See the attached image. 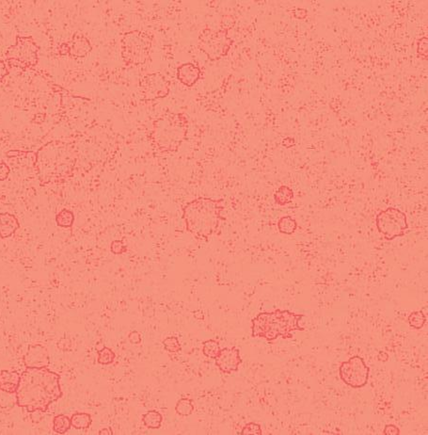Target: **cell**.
Segmentation results:
<instances>
[{"mask_svg": "<svg viewBox=\"0 0 428 435\" xmlns=\"http://www.w3.org/2000/svg\"><path fill=\"white\" fill-rule=\"evenodd\" d=\"M16 405L28 413H46L50 404L62 397L60 375L48 368H26L15 392Z\"/></svg>", "mask_w": 428, "mask_h": 435, "instance_id": "6da1fadb", "label": "cell"}, {"mask_svg": "<svg viewBox=\"0 0 428 435\" xmlns=\"http://www.w3.org/2000/svg\"><path fill=\"white\" fill-rule=\"evenodd\" d=\"M223 202L222 199L199 197L184 204L182 217L186 231L203 241H208L211 237L218 234L226 220L222 216Z\"/></svg>", "mask_w": 428, "mask_h": 435, "instance_id": "7a4b0ae2", "label": "cell"}, {"mask_svg": "<svg viewBox=\"0 0 428 435\" xmlns=\"http://www.w3.org/2000/svg\"><path fill=\"white\" fill-rule=\"evenodd\" d=\"M189 120L183 112H165L154 119L149 132V139L158 151L173 154L187 138Z\"/></svg>", "mask_w": 428, "mask_h": 435, "instance_id": "3957f363", "label": "cell"}, {"mask_svg": "<svg viewBox=\"0 0 428 435\" xmlns=\"http://www.w3.org/2000/svg\"><path fill=\"white\" fill-rule=\"evenodd\" d=\"M303 317L304 315L289 310L262 312L251 320V336L252 338H263L268 342H273L280 337L291 339L294 333L305 331L299 323Z\"/></svg>", "mask_w": 428, "mask_h": 435, "instance_id": "277c9868", "label": "cell"}, {"mask_svg": "<svg viewBox=\"0 0 428 435\" xmlns=\"http://www.w3.org/2000/svg\"><path fill=\"white\" fill-rule=\"evenodd\" d=\"M153 36L147 31L133 29L121 38V57L128 68L144 65L150 59Z\"/></svg>", "mask_w": 428, "mask_h": 435, "instance_id": "5b68a950", "label": "cell"}, {"mask_svg": "<svg viewBox=\"0 0 428 435\" xmlns=\"http://www.w3.org/2000/svg\"><path fill=\"white\" fill-rule=\"evenodd\" d=\"M232 44L234 40L225 28L215 30L211 27H204L198 37L199 49L213 61L226 57Z\"/></svg>", "mask_w": 428, "mask_h": 435, "instance_id": "8992f818", "label": "cell"}, {"mask_svg": "<svg viewBox=\"0 0 428 435\" xmlns=\"http://www.w3.org/2000/svg\"><path fill=\"white\" fill-rule=\"evenodd\" d=\"M40 47L31 36H16L15 44L10 46L5 57L8 65L28 69L39 62Z\"/></svg>", "mask_w": 428, "mask_h": 435, "instance_id": "52a82bcc", "label": "cell"}, {"mask_svg": "<svg viewBox=\"0 0 428 435\" xmlns=\"http://www.w3.org/2000/svg\"><path fill=\"white\" fill-rule=\"evenodd\" d=\"M375 225L378 233L388 241L403 237L409 227L406 213L392 206L376 215Z\"/></svg>", "mask_w": 428, "mask_h": 435, "instance_id": "ba28073f", "label": "cell"}, {"mask_svg": "<svg viewBox=\"0 0 428 435\" xmlns=\"http://www.w3.org/2000/svg\"><path fill=\"white\" fill-rule=\"evenodd\" d=\"M370 369L360 356H353L341 364L339 376L342 382L352 388L364 387L369 380Z\"/></svg>", "mask_w": 428, "mask_h": 435, "instance_id": "9c48e42d", "label": "cell"}, {"mask_svg": "<svg viewBox=\"0 0 428 435\" xmlns=\"http://www.w3.org/2000/svg\"><path fill=\"white\" fill-rule=\"evenodd\" d=\"M139 92L144 101H155L164 99L171 92V82L162 72L145 74L139 79Z\"/></svg>", "mask_w": 428, "mask_h": 435, "instance_id": "30bf717a", "label": "cell"}, {"mask_svg": "<svg viewBox=\"0 0 428 435\" xmlns=\"http://www.w3.org/2000/svg\"><path fill=\"white\" fill-rule=\"evenodd\" d=\"M215 361L216 366L224 374H231L236 372L243 362L240 356V350L236 347L220 349V352Z\"/></svg>", "mask_w": 428, "mask_h": 435, "instance_id": "8fae6325", "label": "cell"}, {"mask_svg": "<svg viewBox=\"0 0 428 435\" xmlns=\"http://www.w3.org/2000/svg\"><path fill=\"white\" fill-rule=\"evenodd\" d=\"M23 362L26 368L43 369L48 368L50 365V355L46 346L42 344L29 345L26 354L23 357Z\"/></svg>", "mask_w": 428, "mask_h": 435, "instance_id": "7c38bea8", "label": "cell"}, {"mask_svg": "<svg viewBox=\"0 0 428 435\" xmlns=\"http://www.w3.org/2000/svg\"><path fill=\"white\" fill-rule=\"evenodd\" d=\"M65 44L67 55L73 59L85 58L87 55L92 52V46L90 40L81 31L73 33L71 40Z\"/></svg>", "mask_w": 428, "mask_h": 435, "instance_id": "4fadbf2b", "label": "cell"}, {"mask_svg": "<svg viewBox=\"0 0 428 435\" xmlns=\"http://www.w3.org/2000/svg\"><path fill=\"white\" fill-rule=\"evenodd\" d=\"M176 77L183 85L191 88L196 85L198 81L202 78V70L197 64L193 62H186L178 66Z\"/></svg>", "mask_w": 428, "mask_h": 435, "instance_id": "5bb4252c", "label": "cell"}, {"mask_svg": "<svg viewBox=\"0 0 428 435\" xmlns=\"http://www.w3.org/2000/svg\"><path fill=\"white\" fill-rule=\"evenodd\" d=\"M20 228L18 219L11 213H0V237H11Z\"/></svg>", "mask_w": 428, "mask_h": 435, "instance_id": "9a60e30c", "label": "cell"}, {"mask_svg": "<svg viewBox=\"0 0 428 435\" xmlns=\"http://www.w3.org/2000/svg\"><path fill=\"white\" fill-rule=\"evenodd\" d=\"M19 374L17 371L1 370L0 371V389L9 393H15L20 382Z\"/></svg>", "mask_w": 428, "mask_h": 435, "instance_id": "2e32d148", "label": "cell"}, {"mask_svg": "<svg viewBox=\"0 0 428 435\" xmlns=\"http://www.w3.org/2000/svg\"><path fill=\"white\" fill-rule=\"evenodd\" d=\"M295 198V192L288 186H281L274 193V201L278 205L284 206L293 202Z\"/></svg>", "mask_w": 428, "mask_h": 435, "instance_id": "e0dca14e", "label": "cell"}, {"mask_svg": "<svg viewBox=\"0 0 428 435\" xmlns=\"http://www.w3.org/2000/svg\"><path fill=\"white\" fill-rule=\"evenodd\" d=\"M277 227L283 235H293L297 229V222L296 219L291 216H283L279 219L277 223Z\"/></svg>", "mask_w": 428, "mask_h": 435, "instance_id": "ac0fdd59", "label": "cell"}, {"mask_svg": "<svg viewBox=\"0 0 428 435\" xmlns=\"http://www.w3.org/2000/svg\"><path fill=\"white\" fill-rule=\"evenodd\" d=\"M142 422L146 428L150 429H158L162 425L163 416L158 411L151 410L142 415Z\"/></svg>", "mask_w": 428, "mask_h": 435, "instance_id": "d6986e66", "label": "cell"}, {"mask_svg": "<svg viewBox=\"0 0 428 435\" xmlns=\"http://www.w3.org/2000/svg\"><path fill=\"white\" fill-rule=\"evenodd\" d=\"M70 419L72 428L76 429H87L92 426V415L87 413H74Z\"/></svg>", "mask_w": 428, "mask_h": 435, "instance_id": "ffe728a7", "label": "cell"}, {"mask_svg": "<svg viewBox=\"0 0 428 435\" xmlns=\"http://www.w3.org/2000/svg\"><path fill=\"white\" fill-rule=\"evenodd\" d=\"M71 428V419L68 415L59 414L53 418V430L56 433L65 434Z\"/></svg>", "mask_w": 428, "mask_h": 435, "instance_id": "44dd1931", "label": "cell"}, {"mask_svg": "<svg viewBox=\"0 0 428 435\" xmlns=\"http://www.w3.org/2000/svg\"><path fill=\"white\" fill-rule=\"evenodd\" d=\"M74 223V215L69 209H62L56 215V224L61 228H71Z\"/></svg>", "mask_w": 428, "mask_h": 435, "instance_id": "7402d4cb", "label": "cell"}, {"mask_svg": "<svg viewBox=\"0 0 428 435\" xmlns=\"http://www.w3.org/2000/svg\"><path fill=\"white\" fill-rule=\"evenodd\" d=\"M194 404L193 400L189 397H183L178 401L175 405V412L176 414L181 416H188L192 415L194 412Z\"/></svg>", "mask_w": 428, "mask_h": 435, "instance_id": "603a6c76", "label": "cell"}, {"mask_svg": "<svg viewBox=\"0 0 428 435\" xmlns=\"http://www.w3.org/2000/svg\"><path fill=\"white\" fill-rule=\"evenodd\" d=\"M220 344L215 339L206 340L203 344V353L210 359H216L220 352Z\"/></svg>", "mask_w": 428, "mask_h": 435, "instance_id": "cb8c5ba5", "label": "cell"}, {"mask_svg": "<svg viewBox=\"0 0 428 435\" xmlns=\"http://www.w3.org/2000/svg\"><path fill=\"white\" fill-rule=\"evenodd\" d=\"M408 325L416 330H421L426 322V316L422 311H413L408 317Z\"/></svg>", "mask_w": 428, "mask_h": 435, "instance_id": "d4e9b609", "label": "cell"}, {"mask_svg": "<svg viewBox=\"0 0 428 435\" xmlns=\"http://www.w3.org/2000/svg\"><path fill=\"white\" fill-rule=\"evenodd\" d=\"M116 354L110 348L104 347L103 349H100L97 356V362L102 366H108L111 365L115 361Z\"/></svg>", "mask_w": 428, "mask_h": 435, "instance_id": "484cf974", "label": "cell"}, {"mask_svg": "<svg viewBox=\"0 0 428 435\" xmlns=\"http://www.w3.org/2000/svg\"><path fill=\"white\" fill-rule=\"evenodd\" d=\"M16 405L15 393H9L0 389V408L10 410Z\"/></svg>", "mask_w": 428, "mask_h": 435, "instance_id": "4316f807", "label": "cell"}, {"mask_svg": "<svg viewBox=\"0 0 428 435\" xmlns=\"http://www.w3.org/2000/svg\"><path fill=\"white\" fill-rule=\"evenodd\" d=\"M164 349L171 353H177L182 350V346L176 336H169L163 340Z\"/></svg>", "mask_w": 428, "mask_h": 435, "instance_id": "83f0119b", "label": "cell"}, {"mask_svg": "<svg viewBox=\"0 0 428 435\" xmlns=\"http://www.w3.org/2000/svg\"><path fill=\"white\" fill-rule=\"evenodd\" d=\"M262 433L261 426L253 422L246 424L241 431V434L243 435H262Z\"/></svg>", "mask_w": 428, "mask_h": 435, "instance_id": "f1b7e54d", "label": "cell"}, {"mask_svg": "<svg viewBox=\"0 0 428 435\" xmlns=\"http://www.w3.org/2000/svg\"><path fill=\"white\" fill-rule=\"evenodd\" d=\"M427 37H422L417 42V55L419 58L427 59Z\"/></svg>", "mask_w": 428, "mask_h": 435, "instance_id": "f546056e", "label": "cell"}, {"mask_svg": "<svg viewBox=\"0 0 428 435\" xmlns=\"http://www.w3.org/2000/svg\"><path fill=\"white\" fill-rule=\"evenodd\" d=\"M110 250L112 253L116 256H121L125 253L128 249L122 240H113L110 244Z\"/></svg>", "mask_w": 428, "mask_h": 435, "instance_id": "4dcf8cb0", "label": "cell"}, {"mask_svg": "<svg viewBox=\"0 0 428 435\" xmlns=\"http://www.w3.org/2000/svg\"><path fill=\"white\" fill-rule=\"evenodd\" d=\"M58 349H60L61 351H70L72 349V340L70 338H60L58 343H57Z\"/></svg>", "mask_w": 428, "mask_h": 435, "instance_id": "1f68e13d", "label": "cell"}, {"mask_svg": "<svg viewBox=\"0 0 428 435\" xmlns=\"http://www.w3.org/2000/svg\"><path fill=\"white\" fill-rule=\"evenodd\" d=\"M11 172V169L9 167V165H7L5 162H0V181H5L7 178L9 177Z\"/></svg>", "mask_w": 428, "mask_h": 435, "instance_id": "d6a6232c", "label": "cell"}, {"mask_svg": "<svg viewBox=\"0 0 428 435\" xmlns=\"http://www.w3.org/2000/svg\"><path fill=\"white\" fill-rule=\"evenodd\" d=\"M128 340L133 345H138V344H140L141 341H142V338H141V336H140V334L138 332H137V331H132V332L129 333V335H128Z\"/></svg>", "mask_w": 428, "mask_h": 435, "instance_id": "836d02e7", "label": "cell"}, {"mask_svg": "<svg viewBox=\"0 0 428 435\" xmlns=\"http://www.w3.org/2000/svg\"><path fill=\"white\" fill-rule=\"evenodd\" d=\"M383 434L386 435H399L400 434V429L397 428L395 425H387L385 426V428L383 430Z\"/></svg>", "mask_w": 428, "mask_h": 435, "instance_id": "e575fe53", "label": "cell"}, {"mask_svg": "<svg viewBox=\"0 0 428 435\" xmlns=\"http://www.w3.org/2000/svg\"><path fill=\"white\" fill-rule=\"evenodd\" d=\"M7 75H9V70L7 68L6 63L4 60L0 59V83L2 82V80Z\"/></svg>", "mask_w": 428, "mask_h": 435, "instance_id": "d590c367", "label": "cell"}, {"mask_svg": "<svg viewBox=\"0 0 428 435\" xmlns=\"http://www.w3.org/2000/svg\"><path fill=\"white\" fill-rule=\"evenodd\" d=\"M100 435H113L114 434V432H113V430H112V428L110 427H107V428H101L100 430H99L98 432Z\"/></svg>", "mask_w": 428, "mask_h": 435, "instance_id": "8d00e7d4", "label": "cell"}]
</instances>
